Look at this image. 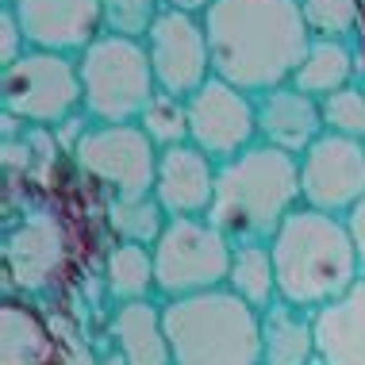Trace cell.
I'll return each mask as SVG.
<instances>
[{
  "instance_id": "obj_19",
  "label": "cell",
  "mask_w": 365,
  "mask_h": 365,
  "mask_svg": "<svg viewBox=\"0 0 365 365\" xmlns=\"http://www.w3.org/2000/svg\"><path fill=\"white\" fill-rule=\"evenodd\" d=\"M58 342L51 323L27 300L8 296L0 304V365H54Z\"/></svg>"
},
{
  "instance_id": "obj_6",
  "label": "cell",
  "mask_w": 365,
  "mask_h": 365,
  "mask_svg": "<svg viewBox=\"0 0 365 365\" xmlns=\"http://www.w3.org/2000/svg\"><path fill=\"white\" fill-rule=\"evenodd\" d=\"M0 108L24 127H46V131L85 112L77 58L54 51H27L19 62L0 70Z\"/></svg>"
},
{
  "instance_id": "obj_25",
  "label": "cell",
  "mask_w": 365,
  "mask_h": 365,
  "mask_svg": "<svg viewBox=\"0 0 365 365\" xmlns=\"http://www.w3.org/2000/svg\"><path fill=\"white\" fill-rule=\"evenodd\" d=\"M139 127L146 131L158 150H170V146H181L189 143V104L181 96H170V93H158L150 104H146Z\"/></svg>"
},
{
  "instance_id": "obj_31",
  "label": "cell",
  "mask_w": 365,
  "mask_h": 365,
  "mask_svg": "<svg viewBox=\"0 0 365 365\" xmlns=\"http://www.w3.org/2000/svg\"><path fill=\"white\" fill-rule=\"evenodd\" d=\"M165 8H173V12H189V16H204L215 0H162Z\"/></svg>"
},
{
  "instance_id": "obj_13",
  "label": "cell",
  "mask_w": 365,
  "mask_h": 365,
  "mask_svg": "<svg viewBox=\"0 0 365 365\" xmlns=\"http://www.w3.org/2000/svg\"><path fill=\"white\" fill-rule=\"evenodd\" d=\"M16 12L31 51L81 58L104 35L101 0H4Z\"/></svg>"
},
{
  "instance_id": "obj_17",
  "label": "cell",
  "mask_w": 365,
  "mask_h": 365,
  "mask_svg": "<svg viewBox=\"0 0 365 365\" xmlns=\"http://www.w3.org/2000/svg\"><path fill=\"white\" fill-rule=\"evenodd\" d=\"M315 350L323 365H365V273L346 296L315 312Z\"/></svg>"
},
{
  "instance_id": "obj_14",
  "label": "cell",
  "mask_w": 365,
  "mask_h": 365,
  "mask_svg": "<svg viewBox=\"0 0 365 365\" xmlns=\"http://www.w3.org/2000/svg\"><path fill=\"white\" fill-rule=\"evenodd\" d=\"M215 177H220V165L200 146L192 143L170 146V150L158 154L154 200L165 208L170 220H185V215H204L208 220L215 200Z\"/></svg>"
},
{
  "instance_id": "obj_20",
  "label": "cell",
  "mask_w": 365,
  "mask_h": 365,
  "mask_svg": "<svg viewBox=\"0 0 365 365\" xmlns=\"http://www.w3.org/2000/svg\"><path fill=\"white\" fill-rule=\"evenodd\" d=\"M104 296L108 304H135V300H158V277H154V254L135 242H112L104 254Z\"/></svg>"
},
{
  "instance_id": "obj_21",
  "label": "cell",
  "mask_w": 365,
  "mask_h": 365,
  "mask_svg": "<svg viewBox=\"0 0 365 365\" xmlns=\"http://www.w3.org/2000/svg\"><path fill=\"white\" fill-rule=\"evenodd\" d=\"M354 73H358V46L354 43L312 38V46H308V54H304L292 85L300 88V93L315 96V101H323V96L354 85Z\"/></svg>"
},
{
  "instance_id": "obj_33",
  "label": "cell",
  "mask_w": 365,
  "mask_h": 365,
  "mask_svg": "<svg viewBox=\"0 0 365 365\" xmlns=\"http://www.w3.org/2000/svg\"><path fill=\"white\" fill-rule=\"evenodd\" d=\"M315 365H323V361H315Z\"/></svg>"
},
{
  "instance_id": "obj_5",
  "label": "cell",
  "mask_w": 365,
  "mask_h": 365,
  "mask_svg": "<svg viewBox=\"0 0 365 365\" xmlns=\"http://www.w3.org/2000/svg\"><path fill=\"white\" fill-rule=\"evenodd\" d=\"M77 70H81L85 115L93 123H139L146 104L158 96L150 58L139 38L101 35L77 58Z\"/></svg>"
},
{
  "instance_id": "obj_23",
  "label": "cell",
  "mask_w": 365,
  "mask_h": 365,
  "mask_svg": "<svg viewBox=\"0 0 365 365\" xmlns=\"http://www.w3.org/2000/svg\"><path fill=\"white\" fill-rule=\"evenodd\" d=\"M104 223L115 242H135V246L154 250V242L162 239L170 215H165V208L154 196H108Z\"/></svg>"
},
{
  "instance_id": "obj_3",
  "label": "cell",
  "mask_w": 365,
  "mask_h": 365,
  "mask_svg": "<svg viewBox=\"0 0 365 365\" xmlns=\"http://www.w3.org/2000/svg\"><path fill=\"white\" fill-rule=\"evenodd\" d=\"M300 208V158L254 143L220 165L208 223L239 242H269L281 223Z\"/></svg>"
},
{
  "instance_id": "obj_30",
  "label": "cell",
  "mask_w": 365,
  "mask_h": 365,
  "mask_svg": "<svg viewBox=\"0 0 365 365\" xmlns=\"http://www.w3.org/2000/svg\"><path fill=\"white\" fill-rule=\"evenodd\" d=\"M346 227H350V239L358 246V258H361V269H365V200L346 215Z\"/></svg>"
},
{
  "instance_id": "obj_2",
  "label": "cell",
  "mask_w": 365,
  "mask_h": 365,
  "mask_svg": "<svg viewBox=\"0 0 365 365\" xmlns=\"http://www.w3.org/2000/svg\"><path fill=\"white\" fill-rule=\"evenodd\" d=\"M269 250L277 265L281 300L304 312H319L334 304L365 273L346 220L304 208V204L281 223V231L269 239Z\"/></svg>"
},
{
  "instance_id": "obj_26",
  "label": "cell",
  "mask_w": 365,
  "mask_h": 365,
  "mask_svg": "<svg viewBox=\"0 0 365 365\" xmlns=\"http://www.w3.org/2000/svg\"><path fill=\"white\" fill-rule=\"evenodd\" d=\"M319 112H323L327 135H342V139L365 143V88L358 81L339 88V93H331V96H323Z\"/></svg>"
},
{
  "instance_id": "obj_32",
  "label": "cell",
  "mask_w": 365,
  "mask_h": 365,
  "mask_svg": "<svg viewBox=\"0 0 365 365\" xmlns=\"http://www.w3.org/2000/svg\"><path fill=\"white\" fill-rule=\"evenodd\" d=\"M101 365H127V361H123V358H120V354H115V350H112V354H104V358H101Z\"/></svg>"
},
{
  "instance_id": "obj_12",
  "label": "cell",
  "mask_w": 365,
  "mask_h": 365,
  "mask_svg": "<svg viewBox=\"0 0 365 365\" xmlns=\"http://www.w3.org/2000/svg\"><path fill=\"white\" fill-rule=\"evenodd\" d=\"M185 104H189V143L200 146L215 165L231 162L258 143V104L235 85L212 77Z\"/></svg>"
},
{
  "instance_id": "obj_15",
  "label": "cell",
  "mask_w": 365,
  "mask_h": 365,
  "mask_svg": "<svg viewBox=\"0 0 365 365\" xmlns=\"http://www.w3.org/2000/svg\"><path fill=\"white\" fill-rule=\"evenodd\" d=\"M254 104H258V143L277 146L292 158H300L315 139L327 135L319 101L300 93L296 85L269 88V93L254 96Z\"/></svg>"
},
{
  "instance_id": "obj_27",
  "label": "cell",
  "mask_w": 365,
  "mask_h": 365,
  "mask_svg": "<svg viewBox=\"0 0 365 365\" xmlns=\"http://www.w3.org/2000/svg\"><path fill=\"white\" fill-rule=\"evenodd\" d=\"M162 0H101L104 12V35H123V38H146L154 19L162 16Z\"/></svg>"
},
{
  "instance_id": "obj_18",
  "label": "cell",
  "mask_w": 365,
  "mask_h": 365,
  "mask_svg": "<svg viewBox=\"0 0 365 365\" xmlns=\"http://www.w3.org/2000/svg\"><path fill=\"white\" fill-rule=\"evenodd\" d=\"M315 312L277 300L262 312V365H315Z\"/></svg>"
},
{
  "instance_id": "obj_29",
  "label": "cell",
  "mask_w": 365,
  "mask_h": 365,
  "mask_svg": "<svg viewBox=\"0 0 365 365\" xmlns=\"http://www.w3.org/2000/svg\"><path fill=\"white\" fill-rule=\"evenodd\" d=\"M88 127H93V120H88L85 112L70 115V120H66V123H58L54 131H51V135H54V146H58V150H66V154L73 158V150H77V146H81V139L88 135Z\"/></svg>"
},
{
  "instance_id": "obj_11",
  "label": "cell",
  "mask_w": 365,
  "mask_h": 365,
  "mask_svg": "<svg viewBox=\"0 0 365 365\" xmlns=\"http://www.w3.org/2000/svg\"><path fill=\"white\" fill-rule=\"evenodd\" d=\"M365 200V143L323 135L300 154V204L327 215H346Z\"/></svg>"
},
{
  "instance_id": "obj_9",
  "label": "cell",
  "mask_w": 365,
  "mask_h": 365,
  "mask_svg": "<svg viewBox=\"0 0 365 365\" xmlns=\"http://www.w3.org/2000/svg\"><path fill=\"white\" fill-rule=\"evenodd\" d=\"M73 235L58 208H27L19 223L4 235V265L8 284H16L24 296H46L62 284L70 269Z\"/></svg>"
},
{
  "instance_id": "obj_28",
  "label": "cell",
  "mask_w": 365,
  "mask_h": 365,
  "mask_svg": "<svg viewBox=\"0 0 365 365\" xmlns=\"http://www.w3.org/2000/svg\"><path fill=\"white\" fill-rule=\"evenodd\" d=\"M31 46H27V35H24V27H19V19H16V12L4 4V12H0V70L4 66H12V62H19Z\"/></svg>"
},
{
  "instance_id": "obj_4",
  "label": "cell",
  "mask_w": 365,
  "mask_h": 365,
  "mask_svg": "<svg viewBox=\"0 0 365 365\" xmlns=\"http://www.w3.org/2000/svg\"><path fill=\"white\" fill-rule=\"evenodd\" d=\"M173 365H262V312L231 289L162 300Z\"/></svg>"
},
{
  "instance_id": "obj_10",
  "label": "cell",
  "mask_w": 365,
  "mask_h": 365,
  "mask_svg": "<svg viewBox=\"0 0 365 365\" xmlns=\"http://www.w3.org/2000/svg\"><path fill=\"white\" fill-rule=\"evenodd\" d=\"M143 46H146V58H150L158 93L189 101L192 93H200L212 81V51H208L204 16L162 8V16L146 31Z\"/></svg>"
},
{
  "instance_id": "obj_22",
  "label": "cell",
  "mask_w": 365,
  "mask_h": 365,
  "mask_svg": "<svg viewBox=\"0 0 365 365\" xmlns=\"http://www.w3.org/2000/svg\"><path fill=\"white\" fill-rule=\"evenodd\" d=\"M227 289L239 300H246L254 312H265L269 304L281 300L277 292V265H273L269 242H239L231 254V273Z\"/></svg>"
},
{
  "instance_id": "obj_8",
  "label": "cell",
  "mask_w": 365,
  "mask_h": 365,
  "mask_svg": "<svg viewBox=\"0 0 365 365\" xmlns=\"http://www.w3.org/2000/svg\"><path fill=\"white\" fill-rule=\"evenodd\" d=\"M158 154L162 150L146 139L139 123H93L73 150V165L108 196H154Z\"/></svg>"
},
{
  "instance_id": "obj_16",
  "label": "cell",
  "mask_w": 365,
  "mask_h": 365,
  "mask_svg": "<svg viewBox=\"0 0 365 365\" xmlns=\"http://www.w3.org/2000/svg\"><path fill=\"white\" fill-rule=\"evenodd\" d=\"M108 342L127 365H173L162 300L115 304L108 312Z\"/></svg>"
},
{
  "instance_id": "obj_7",
  "label": "cell",
  "mask_w": 365,
  "mask_h": 365,
  "mask_svg": "<svg viewBox=\"0 0 365 365\" xmlns=\"http://www.w3.org/2000/svg\"><path fill=\"white\" fill-rule=\"evenodd\" d=\"M150 254H154L158 300H185V296L196 292L227 289L235 246L204 215H185V220L165 223L162 239L154 242Z\"/></svg>"
},
{
  "instance_id": "obj_24",
  "label": "cell",
  "mask_w": 365,
  "mask_h": 365,
  "mask_svg": "<svg viewBox=\"0 0 365 365\" xmlns=\"http://www.w3.org/2000/svg\"><path fill=\"white\" fill-rule=\"evenodd\" d=\"M304 24L312 38H331V43L358 46L365 27V0H300Z\"/></svg>"
},
{
  "instance_id": "obj_1",
  "label": "cell",
  "mask_w": 365,
  "mask_h": 365,
  "mask_svg": "<svg viewBox=\"0 0 365 365\" xmlns=\"http://www.w3.org/2000/svg\"><path fill=\"white\" fill-rule=\"evenodd\" d=\"M212 77L246 96L292 85L312 31L300 0H215L204 12Z\"/></svg>"
}]
</instances>
